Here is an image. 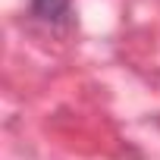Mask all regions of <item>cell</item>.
Listing matches in <instances>:
<instances>
[{"label": "cell", "mask_w": 160, "mask_h": 160, "mask_svg": "<svg viewBox=\"0 0 160 160\" xmlns=\"http://www.w3.org/2000/svg\"><path fill=\"white\" fill-rule=\"evenodd\" d=\"M32 16L47 25H69L72 0H32Z\"/></svg>", "instance_id": "cell-1"}]
</instances>
